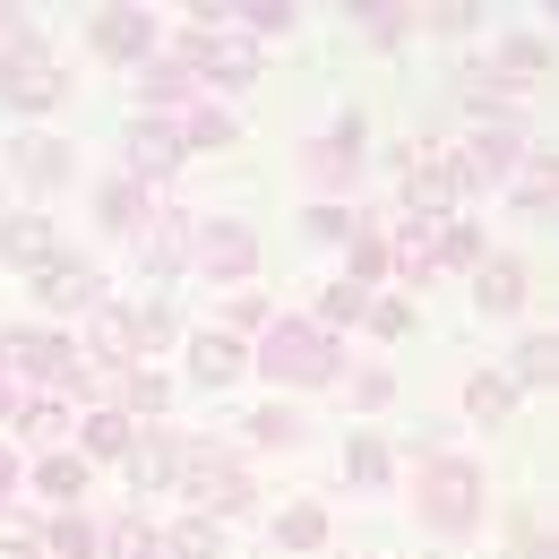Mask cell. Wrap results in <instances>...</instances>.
Here are the masks:
<instances>
[{"label": "cell", "mask_w": 559, "mask_h": 559, "mask_svg": "<svg viewBox=\"0 0 559 559\" xmlns=\"http://www.w3.org/2000/svg\"><path fill=\"white\" fill-rule=\"evenodd\" d=\"M345 336H328L319 319H301V310H276L267 328H259V345H250V370L276 388V396H310V388H336L345 379Z\"/></svg>", "instance_id": "1"}, {"label": "cell", "mask_w": 559, "mask_h": 559, "mask_svg": "<svg viewBox=\"0 0 559 559\" xmlns=\"http://www.w3.org/2000/svg\"><path fill=\"white\" fill-rule=\"evenodd\" d=\"M414 474V525L430 543H474L483 534V456H465V448H439V456H414L405 465Z\"/></svg>", "instance_id": "2"}, {"label": "cell", "mask_w": 559, "mask_h": 559, "mask_svg": "<svg viewBox=\"0 0 559 559\" xmlns=\"http://www.w3.org/2000/svg\"><path fill=\"white\" fill-rule=\"evenodd\" d=\"M164 52L199 78V95H224V104H233L250 78L267 70V52H259L250 35H233V26H199V17H190L181 35H164Z\"/></svg>", "instance_id": "3"}, {"label": "cell", "mask_w": 559, "mask_h": 559, "mask_svg": "<svg viewBox=\"0 0 559 559\" xmlns=\"http://www.w3.org/2000/svg\"><path fill=\"white\" fill-rule=\"evenodd\" d=\"M70 104V61L52 52V35H26L17 52H0V112H17L26 130H44Z\"/></svg>", "instance_id": "4"}, {"label": "cell", "mask_w": 559, "mask_h": 559, "mask_svg": "<svg viewBox=\"0 0 559 559\" xmlns=\"http://www.w3.org/2000/svg\"><path fill=\"white\" fill-rule=\"evenodd\" d=\"M361 164H370V112H361V104H345L328 130L301 139V181H310V199H353Z\"/></svg>", "instance_id": "5"}, {"label": "cell", "mask_w": 559, "mask_h": 559, "mask_svg": "<svg viewBox=\"0 0 559 559\" xmlns=\"http://www.w3.org/2000/svg\"><path fill=\"white\" fill-rule=\"evenodd\" d=\"M259 259H267V241H259L250 215H199L190 224V276L241 293V284H259Z\"/></svg>", "instance_id": "6"}, {"label": "cell", "mask_w": 559, "mask_h": 559, "mask_svg": "<svg viewBox=\"0 0 559 559\" xmlns=\"http://www.w3.org/2000/svg\"><path fill=\"white\" fill-rule=\"evenodd\" d=\"M26 293H35V319L78 328V319H95V310L112 301V276H104L86 250H61V259H44V267L26 276Z\"/></svg>", "instance_id": "7"}, {"label": "cell", "mask_w": 559, "mask_h": 559, "mask_svg": "<svg viewBox=\"0 0 559 559\" xmlns=\"http://www.w3.org/2000/svg\"><path fill=\"white\" fill-rule=\"evenodd\" d=\"M0 173L17 181V207H52L78 181V146L61 130H17V139H0Z\"/></svg>", "instance_id": "8"}, {"label": "cell", "mask_w": 559, "mask_h": 559, "mask_svg": "<svg viewBox=\"0 0 559 559\" xmlns=\"http://www.w3.org/2000/svg\"><path fill=\"white\" fill-rule=\"evenodd\" d=\"M86 52L112 61V70H139V61L164 52V17H155L146 0H104V9L86 17Z\"/></svg>", "instance_id": "9"}, {"label": "cell", "mask_w": 559, "mask_h": 559, "mask_svg": "<svg viewBox=\"0 0 559 559\" xmlns=\"http://www.w3.org/2000/svg\"><path fill=\"white\" fill-rule=\"evenodd\" d=\"M388 173H396V207H405V215H456V190H448V139H396V146H388Z\"/></svg>", "instance_id": "10"}, {"label": "cell", "mask_w": 559, "mask_h": 559, "mask_svg": "<svg viewBox=\"0 0 559 559\" xmlns=\"http://www.w3.org/2000/svg\"><path fill=\"white\" fill-rule=\"evenodd\" d=\"M190 224H199L190 207H173V199H155V215H146L139 233H130V259H139V276L155 284V293L190 276Z\"/></svg>", "instance_id": "11"}, {"label": "cell", "mask_w": 559, "mask_h": 559, "mask_svg": "<svg viewBox=\"0 0 559 559\" xmlns=\"http://www.w3.org/2000/svg\"><path fill=\"white\" fill-rule=\"evenodd\" d=\"M181 164H190V155H181V121H164V112H130V130H121V173L146 181V190L164 199V190L181 181Z\"/></svg>", "instance_id": "12"}, {"label": "cell", "mask_w": 559, "mask_h": 559, "mask_svg": "<svg viewBox=\"0 0 559 559\" xmlns=\"http://www.w3.org/2000/svg\"><path fill=\"white\" fill-rule=\"evenodd\" d=\"M474 61H483V78L516 104L525 86H543V78H551V35H543V26H499V35H490V52H474Z\"/></svg>", "instance_id": "13"}, {"label": "cell", "mask_w": 559, "mask_h": 559, "mask_svg": "<svg viewBox=\"0 0 559 559\" xmlns=\"http://www.w3.org/2000/svg\"><path fill=\"white\" fill-rule=\"evenodd\" d=\"M173 379H181V388H199V396H224V388H233V379H250V345H241V336H224V328H190V336H181V370H173Z\"/></svg>", "instance_id": "14"}, {"label": "cell", "mask_w": 559, "mask_h": 559, "mask_svg": "<svg viewBox=\"0 0 559 559\" xmlns=\"http://www.w3.org/2000/svg\"><path fill=\"white\" fill-rule=\"evenodd\" d=\"M86 490H95V465L70 439L61 448H26V508H86Z\"/></svg>", "instance_id": "15"}, {"label": "cell", "mask_w": 559, "mask_h": 559, "mask_svg": "<svg viewBox=\"0 0 559 559\" xmlns=\"http://www.w3.org/2000/svg\"><path fill=\"white\" fill-rule=\"evenodd\" d=\"M70 336H78V361H86V370L104 379V396H112V379H121V370H139V353H130V310H121V293H112V301H104L95 319H78Z\"/></svg>", "instance_id": "16"}, {"label": "cell", "mask_w": 559, "mask_h": 559, "mask_svg": "<svg viewBox=\"0 0 559 559\" xmlns=\"http://www.w3.org/2000/svg\"><path fill=\"white\" fill-rule=\"evenodd\" d=\"M465 284H474V310L483 319H525L534 310V259H516V250H490Z\"/></svg>", "instance_id": "17"}, {"label": "cell", "mask_w": 559, "mask_h": 559, "mask_svg": "<svg viewBox=\"0 0 559 559\" xmlns=\"http://www.w3.org/2000/svg\"><path fill=\"white\" fill-rule=\"evenodd\" d=\"M267 551H276V559H328V551H336V516H328V499H284L276 516H267Z\"/></svg>", "instance_id": "18"}, {"label": "cell", "mask_w": 559, "mask_h": 559, "mask_svg": "<svg viewBox=\"0 0 559 559\" xmlns=\"http://www.w3.org/2000/svg\"><path fill=\"white\" fill-rule=\"evenodd\" d=\"M336 483H345V490H396V483H405V456H396V439H388L379 421H361V430H345V456H336Z\"/></svg>", "instance_id": "19"}, {"label": "cell", "mask_w": 559, "mask_h": 559, "mask_svg": "<svg viewBox=\"0 0 559 559\" xmlns=\"http://www.w3.org/2000/svg\"><path fill=\"white\" fill-rule=\"evenodd\" d=\"M44 259H61V215L52 207H0V267L35 276Z\"/></svg>", "instance_id": "20"}, {"label": "cell", "mask_w": 559, "mask_h": 559, "mask_svg": "<svg viewBox=\"0 0 559 559\" xmlns=\"http://www.w3.org/2000/svg\"><path fill=\"white\" fill-rule=\"evenodd\" d=\"M181 474V421H139V439H130V456H121V483L139 490H173Z\"/></svg>", "instance_id": "21"}, {"label": "cell", "mask_w": 559, "mask_h": 559, "mask_svg": "<svg viewBox=\"0 0 559 559\" xmlns=\"http://www.w3.org/2000/svg\"><path fill=\"white\" fill-rule=\"evenodd\" d=\"M190 104H199V78L181 70L173 52H155V61L130 70V112H164V121H181Z\"/></svg>", "instance_id": "22"}, {"label": "cell", "mask_w": 559, "mask_h": 559, "mask_svg": "<svg viewBox=\"0 0 559 559\" xmlns=\"http://www.w3.org/2000/svg\"><path fill=\"white\" fill-rule=\"evenodd\" d=\"M121 310H130V353H139V361H164V353H181L190 319L173 310V293H121Z\"/></svg>", "instance_id": "23"}, {"label": "cell", "mask_w": 559, "mask_h": 559, "mask_svg": "<svg viewBox=\"0 0 559 559\" xmlns=\"http://www.w3.org/2000/svg\"><path fill=\"white\" fill-rule=\"evenodd\" d=\"M301 439H310V421H301V405H293V396L250 405V414H241V430H233V448H241V456H284V448H301Z\"/></svg>", "instance_id": "24"}, {"label": "cell", "mask_w": 559, "mask_h": 559, "mask_svg": "<svg viewBox=\"0 0 559 559\" xmlns=\"http://www.w3.org/2000/svg\"><path fill=\"white\" fill-rule=\"evenodd\" d=\"M86 207H95V224H104L112 241H130V233H139L146 215H155V190H146V181H130V173L112 164V173H104V181L86 190Z\"/></svg>", "instance_id": "25"}, {"label": "cell", "mask_w": 559, "mask_h": 559, "mask_svg": "<svg viewBox=\"0 0 559 559\" xmlns=\"http://www.w3.org/2000/svg\"><path fill=\"white\" fill-rule=\"evenodd\" d=\"M490 259V233H483V215H439V224H430V276H474V267H483Z\"/></svg>", "instance_id": "26"}, {"label": "cell", "mask_w": 559, "mask_h": 559, "mask_svg": "<svg viewBox=\"0 0 559 559\" xmlns=\"http://www.w3.org/2000/svg\"><path fill=\"white\" fill-rule=\"evenodd\" d=\"M130 439H139V421L121 414L112 396H104V405H86V414L70 421V448L86 456V465H121V456H130Z\"/></svg>", "instance_id": "27"}, {"label": "cell", "mask_w": 559, "mask_h": 559, "mask_svg": "<svg viewBox=\"0 0 559 559\" xmlns=\"http://www.w3.org/2000/svg\"><path fill=\"white\" fill-rule=\"evenodd\" d=\"M112 405L130 421H173V405H181V379L164 370V361H139V370H121L112 379Z\"/></svg>", "instance_id": "28"}, {"label": "cell", "mask_w": 559, "mask_h": 559, "mask_svg": "<svg viewBox=\"0 0 559 559\" xmlns=\"http://www.w3.org/2000/svg\"><path fill=\"white\" fill-rule=\"evenodd\" d=\"M499 379H508L516 396H551V388H559V336H551V328H525L516 353L499 361Z\"/></svg>", "instance_id": "29"}, {"label": "cell", "mask_w": 559, "mask_h": 559, "mask_svg": "<svg viewBox=\"0 0 559 559\" xmlns=\"http://www.w3.org/2000/svg\"><path fill=\"white\" fill-rule=\"evenodd\" d=\"M345 17H353V35H361L370 52H405V44L421 35V9H414V0H353Z\"/></svg>", "instance_id": "30"}, {"label": "cell", "mask_w": 559, "mask_h": 559, "mask_svg": "<svg viewBox=\"0 0 559 559\" xmlns=\"http://www.w3.org/2000/svg\"><path fill=\"white\" fill-rule=\"evenodd\" d=\"M95 551H104V516L95 508H44L35 559H95Z\"/></svg>", "instance_id": "31"}, {"label": "cell", "mask_w": 559, "mask_h": 559, "mask_svg": "<svg viewBox=\"0 0 559 559\" xmlns=\"http://www.w3.org/2000/svg\"><path fill=\"white\" fill-rule=\"evenodd\" d=\"M508 207L516 215H551L559 207V146H525L508 173Z\"/></svg>", "instance_id": "32"}, {"label": "cell", "mask_w": 559, "mask_h": 559, "mask_svg": "<svg viewBox=\"0 0 559 559\" xmlns=\"http://www.w3.org/2000/svg\"><path fill=\"white\" fill-rule=\"evenodd\" d=\"M233 146H241V112L224 95H199L181 112V155H233Z\"/></svg>", "instance_id": "33"}, {"label": "cell", "mask_w": 559, "mask_h": 559, "mask_svg": "<svg viewBox=\"0 0 559 559\" xmlns=\"http://www.w3.org/2000/svg\"><path fill=\"white\" fill-rule=\"evenodd\" d=\"M224 26L267 52V44H284V35L301 26V0H224Z\"/></svg>", "instance_id": "34"}, {"label": "cell", "mask_w": 559, "mask_h": 559, "mask_svg": "<svg viewBox=\"0 0 559 559\" xmlns=\"http://www.w3.org/2000/svg\"><path fill=\"white\" fill-rule=\"evenodd\" d=\"M70 421H78L70 396H52V388H26V405H17V421H9V430H17L26 448H61V439H70Z\"/></svg>", "instance_id": "35"}, {"label": "cell", "mask_w": 559, "mask_h": 559, "mask_svg": "<svg viewBox=\"0 0 559 559\" xmlns=\"http://www.w3.org/2000/svg\"><path fill=\"white\" fill-rule=\"evenodd\" d=\"M525 396L499 379V361H483V370H465V421L474 430H508V414H516Z\"/></svg>", "instance_id": "36"}, {"label": "cell", "mask_w": 559, "mask_h": 559, "mask_svg": "<svg viewBox=\"0 0 559 559\" xmlns=\"http://www.w3.org/2000/svg\"><path fill=\"white\" fill-rule=\"evenodd\" d=\"M361 310H370V284H353V276H328L319 293H310V310H301V319H319L328 336H353V328H361Z\"/></svg>", "instance_id": "37"}, {"label": "cell", "mask_w": 559, "mask_h": 559, "mask_svg": "<svg viewBox=\"0 0 559 559\" xmlns=\"http://www.w3.org/2000/svg\"><path fill=\"white\" fill-rule=\"evenodd\" d=\"M414 328H421V301H414V293H396V284H379L370 310H361V336H370V345H405Z\"/></svg>", "instance_id": "38"}, {"label": "cell", "mask_w": 559, "mask_h": 559, "mask_svg": "<svg viewBox=\"0 0 559 559\" xmlns=\"http://www.w3.org/2000/svg\"><path fill=\"white\" fill-rule=\"evenodd\" d=\"M336 388H345V405L361 421H379L388 405H396V361H345V379H336Z\"/></svg>", "instance_id": "39"}, {"label": "cell", "mask_w": 559, "mask_h": 559, "mask_svg": "<svg viewBox=\"0 0 559 559\" xmlns=\"http://www.w3.org/2000/svg\"><path fill=\"white\" fill-rule=\"evenodd\" d=\"M155 534H164V559H224V525H215V516H199V508L164 516Z\"/></svg>", "instance_id": "40"}, {"label": "cell", "mask_w": 559, "mask_h": 559, "mask_svg": "<svg viewBox=\"0 0 559 559\" xmlns=\"http://www.w3.org/2000/svg\"><path fill=\"white\" fill-rule=\"evenodd\" d=\"M95 559H164V534H155V516L146 508H121V516H104V551Z\"/></svg>", "instance_id": "41"}, {"label": "cell", "mask_w": 559, "mask_h": 559, "mask_svg": "<svg viewBox=\"0 0 559 559\" xmlns=\"http://www.w3.org/2000/svg\"><path fill=\"white\" fill-rule=\"evenodd\" d=\"M508 559H559L551 508H534V499H516V508H508Z\"/></svg>", "instance_id": "42"}, {"label": "cell", "mask_w": 559, "mask_h": 559, "mask_svg": "<svg viewBox=\"0 0 559 559\" xmlns=\"http://www.w3.org/2000/svg\"><path fill=\"white\" fill-rule=\"evenodd\" d=\"M336 276L370 284V293L388 284V233H379V215H361V233H353V241H345V267H336Z\"/></svg>", "instance_id": "43"}, {"label": "cell", "mask_w": 559, "mask_h": 559, "mask_svg": "<svg viewBox=\"0 0 559 559\" xmlns=\"http://www.w3.org/2000/svg\"><path fill=\"white\" fill-rule=\"evenodd\" d=\"M301 233H310L319 250H345L353 233H361V207H353V199H310V207H301Z\"/></svg>", "instance_id": "44"}, {"label": "cell", "mask_w": 559, "mask_h": 559, "mask_svg": "<svg viewBox=\"0 0 559 559\" xmlns=\"http://www.w3.org/2000/svg\"><path fill=\"white\" fill-rule=\"evenodd\" d=\"M267 319H276V301H267L259 284H241V293L224 301V319H215V328H224V336H241V345H259V328H267Z\"/></svg>", "instance_id": "45"}, {"label": "cell", "mask_w": 559, "mask_h": 559, "mask_svg": "<svg viewBox=\"0 0 559 559\" xmlns=\"http://www.w3.org/2000/svg\"><path fill=\"white\" fill-rule=\"evenodd\" d=\"M35 534H44V508L9 499V508H0V559H35Z\"/></svg>", "instance_id": "46"}, {"label": "cell", "mask_w": 559, "mask_h": 559, "mask_svg": "<svg viewBox=\"0 0 559 559\" xmlns=\"http://www.w3.org/2000/svg\"><path fill=\"white\" fill-rule=\"evenodd\" d=\"M421 26H430V35H448V44H465L483 17H474V0H430V9H421Z\"/></svg>", "instance_id": "47"}, {"label": "cell", "mask_w": 559, "mask_h": 559, "mask_svg": "<svg viewBox=\"0 0 559 559\" xmlns=\"http://www.w3.org/2000/svg\"><path fill=\"white\" fill-rule=\"evenodd\" d=\"M9 499H26V448L0 439V508H9Z\"/></svg>", "instance_id": "48"}, {"label": "cell", "mask_w": 559, "mask_h": 559, "mask_svg": "<svg viewBox=\"0 0 559 559\" xmlns=\"http://www.w3.org/2000/svg\"><path fill=\"white\" fill-rule=\"evenodd\" d=\"M26 35H44V26H35V17H26V9H17V0H0V52H17V44H26Z\"/></svg>", "instance_id": "49"}, {"label": "cell", "mask_w": 559, "mask_h": 559, "mask_svg": "<svg viewBox=\"0 0 559 559\" xmlns=\"http://www.w3.org/2000/svg\"><path fill=\"white\" fill-rule=\"evenodd\" d=\"M17 405H26V388H17L9 370H0V439H9V421H17Z\"/></svg>", "instance_id": "50"}, {"label": "cell", "mask_w": 559, "mask_h": 559, "mask_svg": "<svg viewBox=\"0 0 559 559\" xmlns=\"http://www.w3.org/2000/svg\"><path fill=\"white\" fill-rule=\"evenodd\" d=\"M328 559H370V551H328Z\"/></svg>", "instance_id": "51"}]
</instances>
